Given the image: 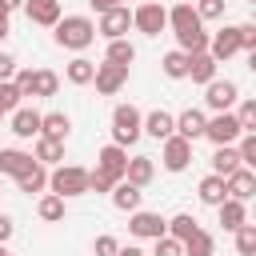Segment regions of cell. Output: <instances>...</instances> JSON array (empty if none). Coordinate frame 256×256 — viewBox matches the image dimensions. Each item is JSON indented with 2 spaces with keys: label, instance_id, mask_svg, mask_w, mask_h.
Segmentation results:
<instances>
[{
  "label": "cell",
  "instance_id": "obj_1",
  "mask_svg": "<svg viewBox=\"0 0 256 256\" xmlns=\"http://www.w3.org/2000/svg\"><path fill=\"white\" fill-rule=\"evenodd\" d=\"M52 28H56L52 40H56L60 48H72V52H84V48L96 40V24H92L88 16H60Z\"/></svg>",
  "mask_w": 256,
  "mask_h": 256
},
{
  "label": "cell",
  "instance_id": "obj_2",
  "mask_svg": "<svg viewBox=\"0 0 256 256\" xmlns=\"http://www.w3.org/2000/svg\"><path fill=\"white\" fill-rule=\"evenodd\" d=\"M48 188L56 192V196H84L88 192V168H80V164H56L52 172H48Z\"/></svg>",
  "mask_w": 256,
  "mask_h": 256
},
{
  "label": "cell",
  "instance_id": "obj_3",
  "mask_svg": "<svg viewBox=\"0 0 256 256\" xmlns=\"http://www.w3.org/2000/svg\"><path fill=\"white\" fill-rule=\"evenodd\" d=\"M140 132H144V116H140V108H132V104H116V112H112V144L128 148V144L140 140Z\"/></svg>",
  "mask_w": 256,
  "mask_h": 256
},
{
  "label": "cell",
  "instance_id": "obj_4",
  "mask_svg": "<svg viewBox=\"0 0 256 256\" xmlns=\"http://www.w3.org/2000/svg\"><path fill=\"white\" fill-rule=\"evenodd\" d=\"M132 28L144 32V36H160V32L168 28V8L156 4V0H144V4L132 12Z\"/></svg>",
  "mask_w": 256,
  "mask_h": 256
},
{
  "label": "cell",
  "instance_id": "obj_5",
  "mask_svg": "<svg viewBox=\"0 0 256 256\" xmlns=\"http://www.w3.org/2000/svg\"><path fill=\"white\" fill-rule=\"evenodd\" d=\"M240 132H244V128H240L236 112H216V116L204 120V136H208L212 144H236Z\"/></svg>",
  "mask_w": 256,
  "mask_h": 256
},
{
  "label": "cell",
  "instance_id": "obj_6",
  "mask_svg": "<svg viewBox=\"0 0 256 256\" xmlns=\"http://www.w3.org/2000/svg\"><path fill=\"white\" fill-rule=\"evenodd\" d=\"M236 100H240V84L236 80H208L204 84V104L212 112H232Z\"/></svg>",
  "mask_w": 256,
  "mask_h": 256
},
{
  "label": "cell",
  "instance_id": "obj_7",
  "mask_svg": "<svg viewBox=\"0 0 256 256\" xmlns=\"http://www.w3.org/2000/svg\"><path fill=\"white\" fill-rule=\"evenodd\" d=\"M128 28H132V12H128V4H116V8L100 12L96 36H104V40H120V36H128Z\"/></svg>",
  "mask_w": 256,
  "mask_h": 256
},
{
  "label": "cell",
  "instance_id": "obj_8",
  "mask_svg": "<svg viewBox=\"0 0 256 256\" xmlns=\"http://www.w3.org/2000/svg\"><path fill=\"white\" fill-rule=\"evenodd\" d=\"M164 144V152H160V160H164V168L168 172H184L188 164H192V140H184V136H164L160 140Z\"/></svg>",
  "mask_w": 256,
  "mask_h": 256
},
{
  "label": "cell",
  "instance_id": "obj_9",
  "mask_svg": "<svg viewBox=\"0 0 256 256\" xmlns=\"http://www.w3.org/2000/svg\"><path fill=\"white\" fill-rule=\"evenodd\" d=\"M128 232L140 236V240H156V236L168 232V220H164L160 212H144V208H136V212H128Z\"/></svg>",
  "mask_w": 256,
  "mask_h": 256
},
{
  "label": "cell",
  "instance_id": "obj_10",
  "mask_svg": "<svg viewBox=\"0 0 256 256\" xmlns=\"http://www.w3.org/2000/svg\"><path fill=\"white\" fill-rule=\"evenodd\" d=\"M92 84H96V92L100 96H116L124 84H128V68L124 64H96V76H92Z\"/></svg>",
  "mask_w": 256,
  "mask_h": 256
},
{
  "label": "cell",
  "instance_id": "obj_11",
  "mask_svg": "<svg viewBox=\"0 0 256 256\" xmlns=\"http://www.w3.org/2000/svg\"><path fill=\"white\" fill-rule=\"evenodd\" d=\"M240 52V36H236V24H228V28H220L216 36H208V56L216 60V64H224L228 56H236Z\"/></svg>",
  "mask_w": 256,
  "mask_h": 256
},
{
  "label": "cell",
  "instance_id": "obj_12",
  "mask_svg": "<svg viewBox=\"0 0 256 256\" xmlns=\"http://www.w3.org/2000/svg\"><path fill=\"white\" fill-rule=\"evenodd\" d=\"M224 188H228V196H232V200H244V204H248V200L256 196V172L240 164L236 172H228V176H224Z\"/></svg>",
  "mask_w": 256,
  "mask_h": 256
},
{
  "label": "cell",
  "instance_id": "obj_13",
  "mask_svg": "<svg viewBox=\"0 0 256 256\" xmlns=\"http://www.w3.org/2000/svg\"><path fill=\"white\" fill-rule=\"evenodd\" d=\"M124 164H128V152H124L120 144H104V148L96 152V168H100L104 176H112V180H124Z\"/></svg>",
  "mask_w": 256,
  "mask_h": 256
},
{
  "label": "cell",
  "instance_id": "obj_14",
  "mask_svg": "<svg viewBox=\"0 0 256 256\" xmlns=\"http://www.w3.org/2000/svg\"><path fill=\"white\" fill-rule=\"evenodd\" d=\"M168 28H172V32H196V28H204V20L196 16L192 4H180V0H176V4L168 8Z\"/></svg>",
  "mask_w": 256,
  "mask_h": 256
},
{
  "label": "cell",
  "instance_id": "obj_15",
  "mask_svg": "<svg viewBox=\"0 0 256 256\" xmlns=\"http://www.w3.org/2000/svg\"><path fill=\"white\" fill-rule=\"evenodd\" d=\"M24 12H28L32 24L52 28V24L60 20V0H24Z\"/></svg>",
  "mask_w": 256,
  "mask_h": 256
},
{
  "label": "cell",
  "instance_id": "obj_16",
  "mask_svg": "<svg viewBox=\"0 0 256 256\" xmlns=\"http://www.w3.org/2000/svg\"><path fill=\"white\" fill-rule=\"evenodd\" d=\"M68 132H72V120H68V112H40V136H48V140H68Z\"/></svg>",
  "mask_w": 256,
  "mask_h": 256
},
{
  "label": "cell",
  "instance_id": "obj_17",
  "mask_svg": "<svg viewBox=\"0 0 256 256\" xmlns=\"http://www.w3.org/2000/svg\"><path fill=\"white\" fill-rule=\"evenodd\" d=\"M152 176H156L152 156H132V160L124 164V180H128V184H136V188H148V184H152Z\"/></svg>",
  "mask_w": 256,
  "mask_h": 256
},
{
  "label": "cell",
  "instance_id": "obj_18",
  "mask_svg": "<svg viewBox=\"0 0 256 256\" xmlns=\"http://www.w3.org/2000/svg\"><path fill=\"white\" fill-rule=\"evenodd\" d=\"M12 132H16L20 140L40 136V112H36V108H12Z\"/></svg>",
  "mask_w": 256,
  "mask_h": 256
},
{
  "label": "cell",
  "instance_id": "obj_19",
  "mask_svg": "<svg viewBox=\"0 0 256 256\" xmlns=\"http://www.w3.org/2000/svg\"><path fill=\"white\" fill-rule=\"evenodd\" d=\"M204 112L200 108H184L180 116H176V136H184V140H200L204 136Z\"/></svg>",
  "mask_w": 256,
  "mask_h": 256
},
{
  "label": "cell",
  "instance_id": "obj_20",
  "mask_svg": "<svg viewBox=\"0 0 256 256\" xmlns=\"http://www.w3.org/2000/svg\"><path fill=\"white\" fill-rule=\"evenodd\" d=\"M216 212H220V224H224V232H236V228L248 220V208H244V200H232V196H224V200L216 204Z\"/></svg>",
  "mask_w": 256,
  "mask_h": 256
},
{
  "label": "cell",
  "instance_id": "obj_21",
  "mask_svg": "<svg viewBox=\"0 0 256 256\" xmlns=\"http://www.w3.org/2000/svg\"><path fill=\"white\" fill-rule=\"evenodd\" d=\"M188 76H192V84L216 80V60H212L208 52H188Z\"/></svg>",
  "mask_w": 256,
  "mask_h": 256
},
{
  "label": "cell",
  "instance_id": "obj_22",
  "mask_svg": "<svg viewBox=\"0 0 256 256\" xmlns=\"http://www.w3.org/2000/svg\"><path fill=\"white\" fill-rule=\"evenodd\" d=\"M16 188H20V192H28V196H32V192H44V188H48V168L32 160V164L16 176Z\"/></svg>",
  "mask_w": 256,
  "mask_h": 256
},
{
  "label": "cell",
  "instance_id": "obj_23",
  "mask_svg": "<svg viewBox=\"0 0 256 256\" xmlns=\"http://www.w3.org/2000/svg\"><path fill=\"white\" fill-rule=\"evenodd\" d=\"M140 200H144V192H140L136 184H128V180H116V184H112V204H116L120 212H136Z\"/></svg>",
  "mask_w": 256,
  "mask_h": 256
},
{
  "label": "cell",
  "instance_id": "obj_24",
  "mask_svg": "<svg viewBox=\"0 0 256 256\" xmlns=\"http://www.w3.org/2000/svg\"><path fill=\"white\" fill-rule=\"evenodd\" d=\"M144 132H148V136H156V140H164V136H172V132H176V116H172V112H164V108H156V112H148V116H144Z\"/></svg>",
  "mask_w": 256,
  "mask_h": 256
},
{
  "label": "cell",
  "instance_id": "obj_25",
  "mask_svg": "<svg viewBox=\"0 0 256 256\" xmlns=\"http://www.w3.org/2000/svg\"><path fill=\"white\" fill-rule=\"evenodd\" d=\"M200 204H208V208H216L224 196H228V188H224V176H216V172H208L204 180H200Z\"/></svg>",
  "mask_w": 256,
  "mask_h": 256
},
{
  "label": "cell",
  "instance_id": "obj_26",
  "mask_svg": "<svg viewBox=\"0 0 256 256\" xmlns=\"http://www.w3.org/2000/svg\"><path fill=\"white\" fill-rule=\"evenodd\" d=\"M28 164H32V152H20V148H0V176H20Z\"/></svg>",
  "mask_w": 256,
  "mask_h": 256
},
{
  "label": "cell",
  "instance_id": "obj_27",
  "mask_svg": "<svg viewBox=\"0 0 256 256\" xmlns=\"http://www.w3.org/2000/svg\"><path fill=\"white\" fill-rule=\"evenodd\" d=\"M32 160L44 164V168H48V164H60V160H64V144H60V140H48V136H36V152H32Z\"/></svg>",
  "mask_w": 256,
  "mask_h": 256
},
{
  "label": "cell",
  "instance_id": "obj_28",
  "mask_svg": "<svg viewBox=\"0 0 256 256\" xmlns=\"http://www.w3.org/2000/svg\"><path fill=\"white\" fill-rule=\"evenodd\" d=\"M108 64H124V68H132V60H136V44L128 40V36H120V40H108V56H104Z\"/></svg>",
  "mask_w": 256,
  "mask_h": 256
},
{
  "label": "cell",
  "instance_id": "obj_29",
  "mask_svg": "<svg viewBox=\"0 0 256 256\" xmlns=\"http://www.w3.org/2000/svg\"><path fill=\"white\" fill-rule=\"evenodd\" d=\"M236 168H240V152H236L232 144H216L212 172H216V176H228V172H236Z\"/></svg>",
  "mask_w": 256,
  "mask_h": 256
},
{
  "label": "cell",
  "instance_id": "obj_30",
  "mask_svg": "<svg viewBox=\"0 0 256 256\" xmlns=\"http://www.w3.org/2000/svg\"><path fill=\"white\" fill-rule=\"evenodd\" d=\"M160 68H164V76H168V80H184V76H188V52H180V48L164 52Z\"/></svg>",
  "mask_w": 256,
  "mask_h": 256
},
{
  "label": "cell",
  "instance_id": "obj_31",
  "mask_svg": "<svg viewBox=\"0 0 256 256\" xmlns=\"http://www.w3.org/2000/svg\"><path fill=\"white\" fill-rule=\"evenodd\" d=\"M36 212H40V220H48V224L64 220V196H56V192H44V196H40V204H36Z\"/></svg>",
  "mask_w": 256,
  "mask_h": 256
},
{
  "label": "cell",
  "instance_id": "obj_32",
  "mask_svg": "<svg viewBox=\"0 0 256 256\" xmlns=\"http://www.w3.org/2000/svg\"><path fill=\"white\" fill-rule=\"evenodd\" d=\"M212 248H216V240H212L204 228H196V232L184 240V256H212Z\"/></svg>",
  "mask_w": 256,
  "mask_h": 256
},
{
  "label": "cell",
  "instance_id": "obj_33",
  "mask_svg": "<svg viewBox=\"0 0 256 256\" xmlns=\"http://www.w3.org/2000/svg\"><path fill=\"white\" fill-rule=\"evenodd\" d=\"M68 84H92V76H96V64L92 60H84V56H76L72 64H68Z\"/></svg>",
  "mask_w": 256,
  "mask_h": 256
},
{
  "label": "cell",
  "instance_id": "obj_34",
  "mask_svg": "<svg viewBox=\"0 0 256 256\" xmlns=\"http://www.w3.org/2000/svg\"><path fill=\"white\" fill-rule=\"evenodd\" d=\"M176 44L180 52H208V32L196 28V32H176Z\"/></svg>",
  "mask_w": 256,
  "mask_h": 256
},
{
  "label": "cell",
  "instance_id": "obj_35",
  "mask_svg": "<svg viewBox=\"0 0 256 256\" xmlns=\"http://www.w3.org/2000/svg\"><path fill=\"white\" fill-rule=\"evenodd\" d=\"M196 228H200V224H196V216H188V212H180V216H172V220H168V236H176L180 244H184Z\"/></svg>",
  "mask_w": 256,
  "mask_h": 256
},
{
  "label": "cell",
  "instance_id": "obj_36",
  "mask_svg": "<svg viewBox=\"0 0 256 256\" xmlns=\"http://www.w3.org/2000/svg\"><path fill=\"white\" fill-rule=\"evenodd\" d=\"M232 236H236V252H240V256H252V252H256V224L244 220Z\"/></svg>",
  "mask_w": 256,
  "mask_h": 256
},
{
  "label": "cell",
  "instance_id": "obj_37",
  "mask_svg": "<svg viewBox=\"0 0 256 256\" xmlns=\"http://www.w3.org/2000/svg\"><path fill=\"white\" fill-rule=\"evenodd\" d=\"M12 84H16L20 96H32V100H36V72H32V68H16V72H12Z\"/></svg>",
  "mask_w": 256,
  "mask_h": 256
},
{
  "label": "cell",
  "instance_id": "obj_38",
  "mask_svg": "<svg viewBox=\"0 0 256 256\" xmlns=\"http://www.w3.org/2000/svg\"><path fill=\"white\" fill-rule=\"evenodd\" d=\"M60 88V76L52 68H36V96H56Z\"/></svg>",
  "mask_w": 256,
  "mask_h": 256
},
{
  "label": "cell",
  "instance_id": "obj_39",
  "mask_svg": "<svg viewBox=\"0 0 256 256\" xmlns=\"http://www.w3.org/2000/svg\"><path fill=\"white\" fill-rule=\"evenodd\" d=\"M236 152H240V164L252 168L256 164V132H240V148Z\"/></svg>",
  "mask_w": 256,
  "mask_h": 256
},
{
  "label": "cell",
  "instance_id": "obj_40",
  "mask_svg": "<svg viewBox=\"0 0 256 256\" xmlns=\"http://www.w3.org/2000/svg\"><path fill=\"white\" fill-rule=\"evenodd\" d=\"M192 8H196L200 20H220L224 16V0H192Z\"/></svg>",
  "mask_w": 256,
  "mask_h": 256
},
{
  "label": "cell",
  "instance_id": "obj_41",
  "mask_svg": "<svg viewBox=\"0 0 256 256\" xmlns=\"http://www.w3.org/2000/svg\"><path fill=\"white\" fill-rule=\"evenodd\" d=\"M152 256H184V244L176 240V236H156V248H152Z\"/></svg>",
  "mask_w": 256,
  "mask_h": 256
},
{
  "label": "cell",
  "instance_id": "obj_42",
  "mask_svg": "<svg viewBox=\"0 0 256 256\" xmlns=\"http://www.w3.org/2000/svg\"><path fill=\"white\" fill-rule=\"evenodd\" d=\"M20 100H24V96L16 92V84H12V80H0V108L12 112V108H20Z\"/></svg>",
  "mask_w": 256,
  "mask_h": 256
},
{
  "label": "cell",
  "instance_id": "obj_43",
  "mask_svg": "<svg viewBox=\"0 0 256 256\" xmlns=\"http://www.w3.org/2000/svg\"><path fill=\"white\" fill-rule=\"evenodd\" d=\"M236 120H240V128H244V132H256V100H244V104H240V112H236Z\"/></svg>",
  "mask_w": 256,
  "mask_h": 256
},
{
  "label": "cell",
  "instance_id": "obj_44",
  "mask_svg": "<svg viewBox=\"0 0 256 256\" xmlns=\"http://www.w3.org/2000/svg\"><path fill=\"white\" fill-rule=\"evenodd\" d=\"M240 36V52H256V24H236Z\"/></svg>",
  "mask_w": 256,
  "mask_h": 256
},
{
  "label": "cell",
  "instance_id": "obj_45",
  "mask_svg": "<svg viewBox=\"0 0 256 256\" xmlns=\"http://www.w3.org/2000/svg\"><path fill=\"white\" fill-rule=\"evenodd\" d=\"M112 184H116V180H112V176H104L100 168H92V172H88V192H112Z\"/></svg>",
  "mask_w": 256,
  "mask_h": 256
},
{
  "label": "cell",
  "instance_id": "obj_46",
  "mask_svg": "<svg viewBox=\"0 0 256 256\" xmlns=\"http://www.w3.org/2000/svg\"><path fill=\"white\" fill-rule=\"evenodd\" d=\"M116 248H120V240L104 232V236H96V248H92V252H96V256H116Z\"/></svg>",
  "mask_w": 256,
  "mask_h": 256
},
{
  "label": "cell",
  "instance_id": "obj_47",
  "mask_svg": "<svg viewBox=\"0 0 256 256\" xmlns=\"http://www.w3.org/2000/svg\"><path fill=\"white\" fill-rule=\"evenodd\" d=\"M12 72H16V60L8 52H0V80H12Z\"/></svg>",
  "mask_w": 256,
  "mask_h": 256
},
{
  "label": "cell",
  "instance_id": "obj_48",
  "mask_svg": "<svg viewBox=\"0 0 256 256\" xmlns=\"http://www.w3.org/2000/svg\"><path fill=\"white\" fill-rule=\"evenodd\" d=\"M12 232H16L12 216H4V212H0V244H8V240H12Z\"/></svg>",
  "mask_w": 256,
  "mask_h": 256
},
{
  "label": "cell",
  "instance_id": "obj_49",
  "mask_svg": "<svg viewBox=\"0 0 256 256\" xmlns=\"http://www.w3.org/2000/svg\"><path fill=\"white\" fill-rule=\"evenodd\" d=\"M96 12H108V8H116V4H124V0H88Z\"/></svg>",
  "mask_w": 256,
  "mask_h": 256
},
{
  "label": "cell",
  "instance_id": "obj_50",
  "mask_svg": "<svg viewBox=\"0 0 256 256\" xmlns=\"http://www.w3.org/2000/svg\"><path fill=\"white\" fill-rule=\"evenodd\" d=\"M8 32H12V28H8V8H4V4H0V40H4V36H8Z\"/></svg>",
  "mask_w": 256,
  "mask_h": 256
},
{
  "label": "cell",
  "instance_id": "obj_51",
  "mask_svg": "<svg viewBox=\"0 0 256 256\" xmlns=\"http://www.w3.org/2000/svg\"><path fill=\"white\" fill-rule=\"evenodd\" d=\"M116 256H148V252L136 248V244H128V248H116Z\"/></svg>",
  "mask_w": 256,
  "mask_h": 256
},
{
  "label": "cell",
  "instance_id": "obj_52",
  "mask_svg": "<svg viewBox=\"0 0 256 256\" xmlns=\"http://www.w3.org/2000/svg\"><path fill=\"white\" fill-rule=\"evenodd\" d=\"M0 4H4L8 12H16V8H24V0H0Z\"/></svg>",
  "mask_w": 256,
  "mask_h": 256
},
{
  "label": "cell",
  "instance_id": "obj_53",
  "mask_svg": "<svg viewBox=\"0 0 256 256\" xmlns=\"http://www.w3.org/2000/svg\"><path fill=\"white\" fill-rule=\"evenodd\" d=\"M0 256H12V252H8V248H4V244H0Z\"/></svg>",
  "mask_w": 256,
  "mask_h": 256
},
{
  "label": "cell",
  "instance_id": "obj_54",
  "mask_svg": "<svg viewBox=\"0 0 256 256\" xmlns=\"http://www.w3.org/2000/svg\"><path fill=\"white\" fill-rule=\"evenodd\" d=\"M4 116H8V112H4V108H0V120H4Z\"/></svg>",
  "mask_w": 256,
  "mask_h": 256
},
{
  "label": "cell",
  "instance_id": "obj_55",
  "mask_svg": "<svg viewBox=\"0 0 256 256\" xmlns=\"http://www.w3.org/2000/svg\"><path fill=\"white\" fill-rule=\"evenodd\" d=\"M180 4H192V0H180Z\"/></svg>",
  "mask_w": 256,
  "mask_h": 256
}]
</instances>
